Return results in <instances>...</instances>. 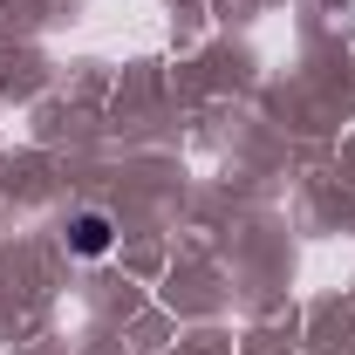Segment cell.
Masks as SVG:
<instances>
[{
  "instance_id": "cell-1",
  "label": "cell",
  "mask_w": 355,
  "mask_h": 355,
  "mask_svg": "<svg viewBox=\"0 0 355 355\" xmlns=\"http://www.w3.org/2000/svg\"><path fill=\"white\" fill-rule=\"evenodd\" d=\"M69 246H76L83 260H96V253H110V219H103V212H83V219L69 225Z\"/></svg>"
}]
</instances>
